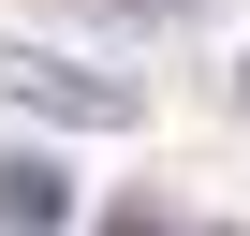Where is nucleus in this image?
Here are the masks:
<instances>
[{
    "label": "nucleus",
    "mask_w": 250,
    "mask_h": 236,
    "mask_svg": "<svg viewBox=\"0 0 250 236\" xmlns=\"http://www.w3.org/2000/svg\"><path fill=\"white\" fill-rule=\"evenodd\" d=\"M0 103L59 118V133H133V118H147L118 74H88V59H59V45H0Z\"/></svg>",
    "instance_id": "1"
},
{
    "label": "nucleus",
    "mask_w": 250,
    "mask_h": 236,
    "mask_svg": "<svg viewBox=\"0 0 250 236\" xmlns=\"http://www.w3.org/2000/svg\"><path fill=\"white\" fill-rule=\"evenodd\" d=\"M59 221H74V177L44 148H0V236H59Z\"/></svg>",
    "instance_id": "2"
},
{
    "label": "nucleus",
    "mask_w": 250,
    "mask_h": 236,
    "mask_svg": "<svg viewBox=\"0 0 250 236\" xmlns=\"http://www.w3.org/2000/svg\"><path fill=\"white\" fill-rule=\"evenodd\" d=\"M103 236H162V221H147V207H133V221H103Z\"/></svg>",
    "instance_id": "3"
},
{
    "label": "nucleus",
    "mask_w": 250,
    "mask_h": 236,
    "mask_svg": "<svg viewBox=\"0 0 250 236\" xmlns=\"http://www.w3.org/2000/svg\"><path fill=\"white\" fill-rule=\"evenodd\" d=\"M235 103H250V74H235Z\"/></svg>",
    "instance_id": "4"
}]
</instances>
